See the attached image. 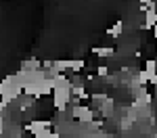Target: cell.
<instances>
[{
	"instance_id": "1",
	"label": "cell",
	"mask_w": 157,
	"mask_h": 138,
	"mask_svg": "<svg viewBox=\"0 0 157 138\" xmlns=\"http://www.w3.org/2000/svg\"><path fill=\"white\" fill-rule=\"evenodd\" d=\"M120 32H122V23L117 21V23H115V25H113V27H111V29H109V34H111V36H117Z\"/></svg>"
}]
</instances>
